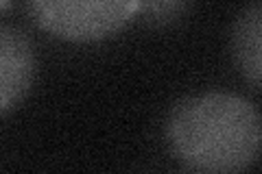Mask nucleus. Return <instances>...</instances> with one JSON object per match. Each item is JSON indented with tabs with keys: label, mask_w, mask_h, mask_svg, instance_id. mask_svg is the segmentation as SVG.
I'll list each match as a JSON object with an SVG mask.
<instances>
[{
	"label": "nucleus",
	"mask_w": 262,
	"mask_h": 174,
	"mask_svg": "<svg viewBox=\"0 0 262 174\" xmlns=\"http://www.w3.org/2000/svg\"><path fill=\"white\" fill-rule=\"evenodd\" d=\"M138 7L140 0H29L39 29L75 44L116 35L138 15Z\"/></svg>",
	"instance_id": "obj_2"
},
{
	"label": "nucleus",
	"mask_w": 262,
	"mask_h": 174,
	"mask_svg": "<svg viewBox=\"0 0 262 174\" xmlns=\"http://www.w3.org/2000/svg\"><path fill=\"white\" fill-rule=\"evenodd\" d=\"M164 142L184 170L199 174L243 172L260 157V113L238 94H194L170 109L164 124Z\"/></svg>",
	"instance_id": "obj_1"
},
{
	"label": "nucleus",
	"mask_w": 262,
	"mask_h": 174,
	"mask_svg": "<svg viewBox=\"0 0 262 174\" xmlns=\"http://www.w3.org/2000/svg\"><path fill=\"white\" fill-rule=\"evenodd\" d=\"M229 48H232V59L238 68L241 77L249 83L251 89H260L262 83V3L253 0L249 7L238 13L232 37H229Z\"/></svg>",
	"instance_id": "obj_4"
},
{
	"label": "nucleus",
	"mask_w": 262,
	"mask_h": 174,
	"mask_svg": "<svg viewBox=\"0 0 262 174\" xmlns=\"http://www.w3.org/2000/svg\"><path fill=\"white\" fill-rule=\"evenodd\" d=\"M9 5H11V0H0V13L9 9Z\"/></svg>",
	"instance_id": "obj_6"
},
{
	"label": "nucleus",
	"mask_w": 262,
	"mask_h": 174,
	"mask_svg": "<svg viewBox=\"0 0 262 174\" xmlns=\"http://www.w3.org/2000/svg\"><path fill=\"white\" fill-rule=\"evenodd\" d=\"M194 0H140L138 15L151 29H168L188 18Z\"/></svg>",
	"instance_id": "obj_5"
},
{
	"label": "nucleus",
	"mask_w": 262,
	"mask_h": 174,
	"mask_svg": "<svg viewBox=\"0 0 262 174\" xmlns=\"http://www.w3.org/2000/svg\"><path fill=\"white\" fill-rule=\"evenodd\" d=\"M37 51L24 31L0 24V115L13 111L35 85Z\"/></svg>",
	"instance_id": "obj_3"
}]
</instances>
